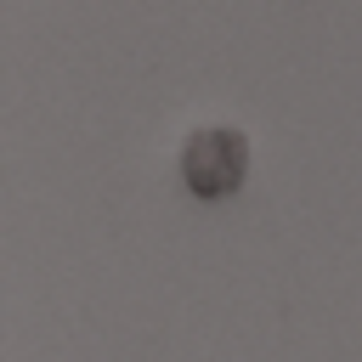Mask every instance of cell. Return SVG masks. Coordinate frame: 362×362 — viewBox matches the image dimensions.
Returning <instances> with one entry per match:
<instances>
[{"label":"cell","mask_w":362,"mask_h":362,"mask_svg":"<svg viewBox=\"0 0 362 362\" xmlns=\"http://www.w3.org/2000/svg\"><path fill=\"white\" fill-rule=\"evenodd\" d=\"M238 158H243V147H238L232 130H198L187 141V153H181V170H187L192 187L209 192V187H232L238 181Z\"/></svg>","instance_id":"obj_1"}]
</instances>
